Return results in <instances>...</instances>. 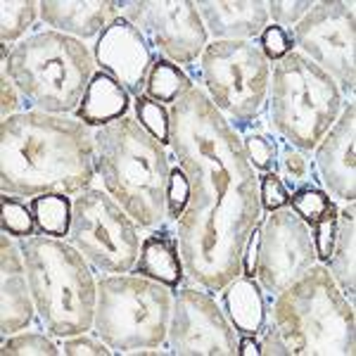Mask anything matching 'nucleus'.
Instances as JSON below:
<instances>
[{
    "label": "nucleus",
    "mask_w": 356,
    "mask_h": 356,
    "mask_svg": "<svg viewBox=\"0 0 356 356\" xmlns=\"http://www.w3.org/2000/svg\"><path fill=\"white\" fill-rule=\"evenodd\" d=\"M169 117L171 152L191 183V200L176 221L186 278L221 292L240 275L243 250L264 216L259 176L240 134L200 86L169 107Z\"/></svg>",
    "instance_id": "nucleus-1"
},
{
    "label": "nucleus",
    "mask_w": 356,
    "mask_h": 356,
    "mask_svg": "<svg viewBox=\"0 0 356 356\" xmlns=\"http://www.w3.org/2000/svg\"><path fill=\"white\" fill-rule=\"evenodd\" d=\"M93 134L74 114L26 110L0 122V191L13 197L93 188Z\"/></svg>",
    "instance_id": "nucleus-2"
},
{
    "label": "nucleus",
    "mask_w": 356,
    "mask_h": 356,
    "mask_svg": "<svg viewBox=\"0 0 356 356\" xmlns=\"http://www.w3.org/2000/svg\"><path fill=\"white\" fill-rule=\"evenodd\" d=\"M95 171L110 197L136 221L138 228H162L166 223V188L171 157L157 138L136 119L124 117L93 134Z\"/></svg>",
    "instance_id": "nucleus-3"
},
{
    "label": "nucleus",
    "mask_w": 356,
    "mask_h": 356,
    "mask_svg": "<svg viewBox=\"0 0 356 356\" xmlns=\"http://www.w3.org/2000/svg\"><path fill=\"white\" fill-rule=\"evenodd\" d=\"M41 328L53 337L93 330L97 283L88 259L69 240L31 235L19 240Z\"/></svg>",
    "instance_id": "nucleus-4"
},
{
    "label": "nucleus",
    "mask_w": 356,
    "mask_h": 356,
    "mask_svg": "<svg viewBox=\"0 0 356 356\" xmlns=\"http://www.w3.org/2000/svg\"><path fill=\"white\" fill-rule=\"evenodd\" d=\"M268 323L290 356H354V304L335 285L328 266L314 264L297 283L275 295Z\"/></svg>",
    "instance_id": "nucleus-5"
},
{
    "label": "nucleus",
    "mask_w": 356,
    "mask_h": 356,
    "mask_svg": "<svg viewBox=\"0 0 356 356\" xmlns=\"http://www.w3.org/2000/svg\"><path fill=\"white\" fill-rule=\"evenodd\" d=\"M0 74L15 83L33 110L74 114L95 74V57L79 38L45 29L13 45Z\"/></svg>",
    "instance_id": "nucleus-6"
},
{
    "label": "nucleus",
    "mask_w": 356,
    "mask_h": 356,
    "mask_svg": "<svg viewBox=\"0 0 356 356\" xmlns=\"http://www.w3.org/2000/svg\"><path fill=\"white\" fill-rule=\"evenodd\" d=\"M344 107V95L328 74L292 50L271 69L266 124L302 152L316 150Z\"/></svg>",
    "instance_id": "nucleus-7"
},
{
    "label": "nucleus",
    "mask_w": 356,
    "mask_h": 356,
    "mask_svg": "<svg viewBox=\"0 0 356 356\" xmlns=\"http://www.w3.org/2000/svg\"><path fill=\"white\" fill-rule=\"evenodd\" d=\"M171 288L145 275L114 273L97 280L93 330L114 354L154 349L166 344Z\"/></svg>",
    "instance_id": "nucleus-8"
},
{
    "label": "nucleus",
    "mask_w": 356,
    "mask_h": 356,
    "mask_svg": "<svg viewBox=\"0 0 356 356\" xmlns=\"http://www.w3.org/2000/svg\"><path fill=\"white\" fill-rule=\"evenodd\" d=\"M200 81L238 134L257 131L266 112L271 62L254 41H211L200 57Z\"/></svg>",
    "instance_id": "nucleus-9"
},
{
    "label": "nucleus",
    "mask_w": 356,
    "mask_h": 356,
    "mask_svg": "<svg viewBox=\"0 0 356 356\" xmlns=\"http://www.w3.org/2000/svg\"><path fill=\"white\" fill-rule=\"evenodd\" d=\"M67 240L100 273H131L140 254L136 221L107 191L88 188L74 197Z\"/></svg>",
    "instance_id": "nucleus-10"
},
{
    "label": "nucleus",
    "mask_w": 356,
    "mask_h": 356,
    "mask_svg": "<svg viewBox=\"0 0 356 356\" xmlns=\"http://www.w3.org/2000/svg\"><path fill=\"white\" fill-rule=\"evenodd\" d=\"M356 5L352 0H321L292 26L297 53L314 62L354 97L356 88Z\"/></svg>",
    "instance_id": "nucleus-11"
},
{
    "label": "nucleus",
    "mask_w": 356,
    "mask_h": 356,
    "mask_svg": "<svg viewBox=\"0 0 356 356\" xmlns=\"http://www.w3.org/2000/svg\"><path fill=\"white\" fill-rule=\"evenodd\" d=\"M119 15L178 67L193 65L209 45V33L193 0H119Z\"/></svg>",
    "instance_id": "nucleus-12"
},
{
    "label": "nucleus",
    "mask_w": 356,
    "mask_h": 356,
    "mask_svg": "<svg viewBox=\"0 0 356 356\" xmlns=\"http://www.w3.org/2000/svg\"><path fill=\"white\" fill-rule=\"evenodd\" d=\"M166 349L176 356H238V332L209 290L186 285L171 304Z\"/></svg>",
    "instance_id": "nucleus-13"
},
{
    "label": "nucleus",
    "mask_w": 356,
    "mask_h": 356,
    "mask_svg": "<svg viewBox=\"0 0 356 356\" xmlns=\"http://www.w3.org/2000/svg\"><path fill=\"white\" fill-rule=\"evenodd\" d=\"M316 264L312 228L290 207L268 211L259 223L257 283L266 297L280 295Z\"/></svg>",
    "instance_id": "nucleus-14"
},
{
    "label": "nucleus",
    "mask_w": 356,
    "mask_h": 356,
    "mask_svg": "<svg viewBox=\"0 0 356 356\" xmlns=\"http://www.w3.org/2000/svg\"><path fill=\"white\" fill-rule=\"evenodd\" d=\"M93 57L95 67L122 83L131 97L145 93L147 74L157 60L150 41L143 36L140 29H136L124 17H117L100 33L93 45Z\"/></svg>",
    "instance_id": "nucleus-15"
},
{
    "label": "nucleus",
    "mask_w": 356,
    "mask_h": 356,
    "mask_svg": "<svg viewBox=\"0 0 356 356\" xmlns=\"http://www.w3.org/2000/svg\"><path fill=\"white\" fill-rule=\"evenodd\" d=\"M314 169L323 191L342 202H356V105L344 102L337 122L316 145Z\"/></svg>",
    "instance_id": "nucleus-16"
},
{
    "label": "nucleus",
    "mask_w": 356,
    "mask_h": 356,
    "mask_svg": "<svg viewBox=\"0 0 356 356\" xmlns=\"http://www.w3.org/2000/svg\"><path fill=\"white\" fill-rule=\"evenodd\" d=\"M31 285L22 247L13 235H0V332L3 337L29 328L36 321Z\"/></svg>",
    "instance_id": "nucleus-17"
},
{
    "label": "nucleus",
    "mask_w": 356,
    "mask_h": 356,
    "mask_svg": "<svg viewBox=\"0 0 356 356\" xmlns=\"http://www.w3.org/2000/svg\"><path fill=\"white\" fill-rule=\"evenodd\" d=\"M195 5L214 41H257L268 26L266 0H197Z\"/></svg>",
    "instance_id": "nucleus-18"
},
{
    "label": "nucleus",
    "mask_w": 356,
    "mask_h": 356,
    "mask_svg": "<svg viewBox=\"0 0 356 356\" xmlns=\"http://www.w3.org/2000/svg\"><path fill=\"white\" fill-rule=\"evenodd\" d=\"M119 15V0H41V19L53 31L97 41Z\"/></svg>",
    "instance_id": "nucleus-19"
},
{
    "label": "nucleus",
    "mask_w": 356,
    "mask_h": 356,
    "mask_svg": "<svg viewBox=\"0 0 356 356\" xmlns=\"http://www.w3.org/2000/svg\"><path fill=\"white\" fill-rule=\"evenodd\" d=\"M221 309L238 335H259L268 321L266 292L247 275H235L221 290Z\"/></svg>",
    "instance_id": "nucleus-20"
},
{
    "label": "nucleus",
    "mask_w": 356,
    "mask_h": 356,
    "mask_svg": "<svg viewBox=\"0 0 356 356\" xmlns=\"http://www.w3.org/2000/svg\"><path fill=\"white\" fill-rule=\"evenodd\" d=\"M136 273L157 280L171 290L183 285L186 268H183L181 252H178V238L176 231L166 228V223L162 228H154V233L145 235V240L140 243Z\"/></svg>",
    "instance_id": "nucleus-21"
},
{
    "label": "nucleus",
    "mask_w": 356,
    "mask_h": 356,
    "mask_svg": "<svg viewBox=\"0 0 356 356\" xmlns=\"http://www.w3.org/2000/svg\"><path fill=\"white\" fill-rule=\"evenodd\" d=\"M129 110H131L129 90H126L122 83L114 81L110 74L97 69L81 97V105L74 112V117H76L79 122H83L88 129L90 126L102 129V126L124 119L126 114H129Z\"/></svg>",
    "instance_id": "nucleus-22"
},
{
    "label": "nucleus",
    "mask_w": 356,
    "mask_h": 356,
    "mask_svg": "<svg viewBox=\"0 0 356 356\" xmlns=\"http://www.w3.org/2000/svg\"><path fill=\"white\" fill-rule=\"evenodd\" d=\"M328 271L335 280L340 292L354 304L356 300V216H354V202H347L344 209H340L337 219V238L332 245Z\"/></svg>",
    "instance_id": "nucleus-23"
},
{
    "label": "nucleus",
    "mask_w": 356,
    "mask_h": 356,
    "mask_svg": "<svg viewBox=\"0 0 356 356\" xmlns=\"http://www.w3.org/2000/svg\"><path fill=\"white\" fill-rule=\"evenodd\" d=\"M36 219L38 233L50 235V238H67L69 226H72V211H74V200H69V195L62 193H45L36 195L29 202Z\"/></svg>",
    "instance_id": "nucleus-24"
},
{
    "label": "nucleus",
    "mask_w": 356,
    "mask_h": 356,
    "mask_svg": "<svg viewBox=\"0 0 356 356\" xmlns=\"http://www.w3.org/2000/svg\"><path fill=\"white\" fill-rule=\"evenodd\" d=\"M193 88V81L181 67L174 65V62L164 60V57H157L154 65L147 74L145 81V95L152 97L154 102H171L174 105L176 100H181L188 90Z\"/></svg>",
    "instance_id": "nucleus-25"
},
{
    "label": "nucleus",
    "mask_w": 356,
    "mask_h": 356,
    "mask_svg": "<svg viewBox=\"0 0 356 356\" xmlns=\"http://www.w3.org/2000/svg\"><path fill=\"white\" fill-rule=\"evenodd\" d=\"M275 145H278V152H275L273 171L283 181V186L288 188V193H295L297 188L307 186L309 178L316 176L314 162L309 159V152L297 150L295 145H290L288 140H283L278 136H275Z\"/></svg>",
    "instance_id": "nucleus-26"
},
{
    "label": "nucleus",
    "mask_w": 356,
    "mask_h": 356,
    "mask_svg": "<svg viewBox=\"0 0 356 356\" xmlns=\"http://www.w3.org/2000/svg\"><path fill=\"white\" fill-rule=\"evenodd\" d=\"M41 17V3L36 0H3L0 3V41L5 45L19 43L26 38V31Z\"/></svg>",
    "instance_id": "nucleus-27"
},
{
    "label": "nucleus",
    "mask_w": 356,
    "mask_h": 356,
    "mask_svg": "<svg viewBox=\"0 0 356 356\" xmlns=\"http://www.w3.org/2000/svg\"><path fill=\"white\" fill-rule=\"evenodd\" d=\"M332 207H335V202L330 200V195L321 186H314V183H307V186L297 188V191L290 195V209L295 211L309 228L318 219H323Z\"/></svg>",
    "instance_id": "nucleus-28"
},
{
    "label": "nucleus",
    "mask_w": 356,
    "mask_h": 356,
    "mask_svg": "<svg viewBox=\"0 0 356 356\" xmlns=\"http://www.w3.org/2000/svg\"><path fill=\"white\" fill-rule=\"evenodd\" d=\"M0 226H3V233L13 235L15 240L31 238L38 231L31 207L5 193L0 195Z\"/></svg>",
    "instance_id": "nucleus-29"
},
{
    "label": "nucleus",
    "mask_w": 356,
    "mask_h": 356,
    "mask_svg": "<svg viewBox=\"0 0 356 356\" xmlns=\"http://www.w3.org/2000/svg\"><path fill=\"white\" fill-rule=\"evenodd\" d=\"M136 122L143 126L152 138H157L159 143L166 147L169 145V131H171V117L169 110L162 102H154L152 97L145 93L136 97Z\"/></svg>",
    "instance_id": "nucleus-30"
},
{
    "label": "nucleus",
    "mask_w": 356,
    "mask_h": 356,
    "mask_svg": "<svg viewBox=\"0 0 356 356\" xmlns=\"http://www.w3.org/2000/svg\"><path fill=\"white\" fill-rule=\"evenodd\" d=\"M3 356H55L62 354L60 347L50 340L45 332H15L13 337H5Z\"/></svg>",
    "instance_id": "nucleus-31"
},
{
    "label": "nucleus",
    "mask_w": 356,
    "mask_h": 356,
    "mask_svg": "<svg viewBox=\"0 0 356 356\" xmlns=\"http://www.w3.org/2000/svg\"><path fill=\"white\" fill-rule=\"evenodd\" d=\"M240 140H243V150L247 154V162L252 164L254 171H273L275 166V152H278V145H275V136L261 134V131H247V134H240Z\"/></svg>",
    "instance_id": "nucleus-32"
},
{
    "label": "nucleus",
    "mask_w": 356,
    "mask_h": 356,
    "mask_svg": "<svg viewBox=\"0 0 356 356\" xmlns=\"http://www.w3.org/2000/svg\"><path fill=\"white\" fill-rule=\"evenodd\" d=\"M188 200H191V183H188L186 171L178 164H171L169 171V188H166V216L169 221H178L186 211Z\"/></svg>",
    "instance_id": "nucleus-33"
},
{
    "label": "nucleus",
    "mask_w": 356,
    "mask_h": 356,
    "mask_svg": "<svg viewBox=\"0 0 356 356\" xmlns=\"http://www.w3.org/2000/svg\"><path fill=\"white\" fill-rule=\"evenodd\" d=\"M337 219H340V207H332L323 219H318L312 226V238H314V250H316V261L328 264L332 245L337 238Z\"/></svg>",
    "instance_id": "nucleus-34"
},
{
    "label": "nucleus",
    "mask_w": 356,
    "mask_h": 356,
    "mask_svg": "<svg viewBox=\"0 0 356 356\" xmlns=\"http://www.w3.org/2000/svg\"><path fill=\"white\" fill-rule=\"evenodd\" d=\"M259 50L264 53L268 62H280L285 55H290L295 50V41H292V33L288 29L278 24H268L259 36Z\"/></svg>",
    "instance_id": "nucleus-35"
},
{
    "label": "nucleus",
    "mask_w": 356,
    "mask_h": 356,
    "mask_svg": "<svg viewBox=\"0 0 356 356\" xmlns=\"http://www.w3.org/2000/svg\"><path fill=\"white\" fill-rule=\"evenodd\" d=\"M259 202L261 211H266V214L290 207V193L275 171H266V174L259 176Z\"/></svg>",
    "instance_id": "nucleus-36"
},
{
    "label": "nucleus",
    "mask_w": 356,
    "mask_h": 356,
    "mask_svg": "<svg viewBox=\"0 0 356 356\" xmlns=\"http://www.w3.org/2000/svg\"><path fill=\"white\" fill-rule=\"evenodd\" d=\"M268 5V19H273V24L288 29L295 26L304 15L312 10V0H266Z\"/></svg>",
    "instance_id": "nucleus-37"
},
{
    "label": "nucleus",
    "mask_w": 356,
    "mask_h": 356,
    "mask_svg": "<svg viewBox=\"0 0 356 356\" xmlns=\"http://www.w3.org/2000/svg\"><path fill=\"white\" fill-rule=\"evenodd\" d=\"M60 352L65 356H110V354H114L100 337H93V335H88V332L65 337L60 344Z\"/></svg>",
    "instance_id": "nucleus-38"
},
{
    "label": "nucleus",
    "mask_w": 356,
    "mask_h": 356,
    "mask_svg": "<svg viewBox=\"0 0 356 356\" xmlns=\"http://www.w3.org/2000/svg\"><path fill=\"white\" fill-rule=\"evenodd\" d=\"M19 90L15 88V83L10 81L5 74H0V119H10V117H15V114H19L17 112V107H19Z\"/></svg>",
    "instance_id": "nucleus-39"
},
{
    "label": "nucleus",
    "mask_w": 356,
    "mask_h": 356,
    "mask_svg": "<svg viewBox=\"0 0 356 356\" xmlns=\"http://www.w3.org/2000/svg\"><path fill=\"white\" fill-rule=\"evenodd\" d=\"M261 335V354H266V356H290L288 352V347H285V342H283V337L278 335V330L273 328L271 323L266 321V325H264V330L259 332Z\"/></svg>",
    "instance_id": "nucleus-40"
},
{
    "label": "nucleus",
    "mask_w": 356,
    "mask_h": 356,
    "mask_svg": "<svg viewBox=\"0 0 356 356\" xmlns=\"http://www.w3.org/2000/svg\"><path fill=\"white\" fill-rule=\"evenodd\" d=\"M261 344L257 342V335H240L238 337V356H259Z\"/></svg>",
    "instance_id": "nucleus-41"
}]
</instances>
